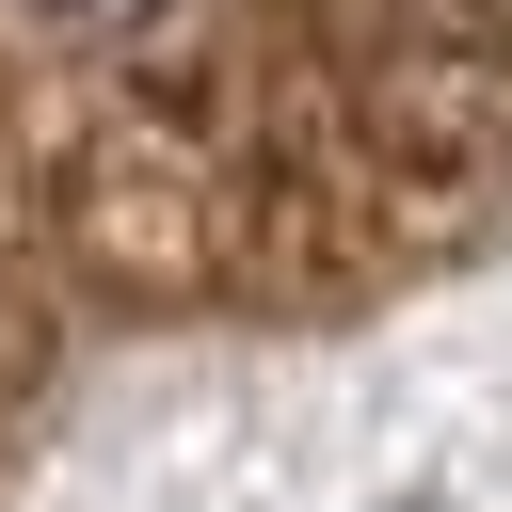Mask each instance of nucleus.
I'll list each match as a JSON object with an SVG mask.
<instances>
[{"instance_id": "obj_1", "label": "nucleus", "mask_w": 512, "mask_h": 512, "mask_svg": "<svg viewBox=\"0 0 512 512\" xmlns=\"http://www.w3.org/2000/svg\"><path fill=\"white\" fill-rule=\"evenodd\" d=\"M32 16H48V32H144L160 0H32Z\"/></svg>"}]
</instances>
